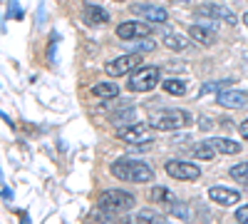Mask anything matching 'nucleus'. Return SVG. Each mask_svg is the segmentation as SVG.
<instances>
[{
  "mask_svg": "<svg viewBox=\"0 0 248 224\" xmlns=\"http://www.w3.org/2000/svg\"><path fill=\"white\" fill-rule=\"evenodd\" d=\"M109 172L122 179V182H132V185H147V182L154 179V170L147 165V162H139V159H129V157H122L117 162H112Z\"/></svg>",
  "mask_w": 248,
  "mask_h": 224,
  "instance_id": "1",
  "label": "nucleus"
},
{
  "mask_svg": "<svg viewBox=\"0 0 248 224\" xmlns=\"http://www.w3.org/2000/svg\"><path fill=\"white\" fill-rule=\"evenodd\" d=\"M149 125L154 130L161 132H174V130H184L191 125V115L186 110H161V112H152L149 115Z\"/></svg>",
  "mask_w": 248,
  "mask_h": 224,
  "instance_id": "2",
  "label": "nucleus"
},
{
  "mask_svg": "<svg viewBox=\"0 0 248 224\" xmlns=\"http://www.w3.org/2000/svg\"><path fill=\"white\" fill-rule=\"evenodd\" d=\"M134 194L124 192V190H107L102 192L97 199V209L99 212H107V214H124L134 207Z\"/></svg>",
  "mask_w": 248,
  "mask_h": 224,
  "instance_id": "3",
  "label": "nucleus"
},
{
  "mask_svg": "<svg viewBox=\"0 0 248 224\" xmlns=\"http://www.w3.org/2000/svg\"><path fill=\"white\" fill-rule=\"evenodd\" d=\"M127 85L132 92H152L159 85V68H139L129 75Z\"/></svg>",
  "mask_w": 248,
  "mask_h": 224,
  "instance_id": "4",
  "label": "nucleus"
},
{
  "mask_svg": "<svg viewBox=\"0 0 248 224\" xmlns=\"http://www.w3.org/2000/svg\"><path fill=\"white\" fill-rule=\"evenodd\" d=\"M117 137L122 142H129V145H147V142H152V125L134 122V125H127V127L117 130Z\"/></svg>",
  "mask_w": 248,
  "mask_h": 224,
  "instance_id": "5",
  "label": "nucleus"
},
{
  "mask_svg": "<svg viewBox=\"0 0 248 224\" xmlns=\"http://www.w3.org/2000/svg\"><path fill=\"white\" fill-rule=\"evenodd\" d=\"M164 170H167L169 177H174L179 182H196L201 177V170L196 165H191V162H184V159H169L164 165Z\"/></svg>",
  "mask_w": 248,
  "mask_h": 224,
  "instance_id": "6",
  "label": "nucleus"
},
{
  "mask_svg": "<svg viewBox=\"0 0 248 224\" xmlns=\"http://www.w3.org/2000/svg\"><path fill=\"white\" fill-rule=\"evenodd\" d=\"M139 65H141V55H139V52L122 55V57L112 60V63L107 65V75H112V77H122V75H127V72H134Z\"/></svg>",
  "mask_w": 248,
  "mask_h": 224,
  "instance_id": "7",
  "label": "nucleus"
},
{
  "mask_svg": "<svg viewBox=\"0 0 248 224\" xmlns=\"http://www.w3.org/2000/svg\"><path fill=\"white\" fill-rule=\"evenodd\" d=\"M218 105L229 110H243L248 107V92L243 90H223L218 92Z\"/></svg>",
  "mask_w": 248,
  "mask_h": 224,
  "instance_id": "8",
  "label": "nucleus"
},
{
  "mask_svg": "<svg viewBox=\"0 0 248 224\" xmlns=\"http://www.w3.org/2000/svg\"><path fill=\"white\" fill-rule=\"evenodd\" d=\"M119 40H137V37H152V28L144 23H122L117 28Z\"/></svg>",
  "mask_w": 248,
  "mask_h": 224,
  "instance_id": "9",
  "label": "nucleus"
},
{
  "mask_svg": "<svg viewBox=\"0 0 248 224\" xmlns=\"http://www.w3.org/2000/svg\"><path fill=\"white\" fill-rule=\"evenodd\" d=\"M196 15H209V17H218L223 20V23H229V25H236V15L229 10V8H223V5H216V3H209V5H201L196 8Z\"/></svg>",
  "mask_w": 248,
  "mask_h": 224,
  "instance_id": "10",
  "label": "nucleus"
},
{
  "mask_svg": "<svg viewBox=\"0 0 248 224\" xmlns=\"http://www.w3.org/2000/svg\"><path fill=\"white\" fill-rule=\"evenodd\" d=\"M209 197H211L214 202H218V205H223V207H231V205H238L241 192L229 190V187H211V190H209Z\"/></svg>",
  "mask_w": 248,
  "mask_h": 224,
  "instance_id": "11",
  "label": "nucleus"
},
{
  "mask_svg": "<svg viewBox=\"0 0 248 224\" xmlns=\"http://www.w3.org/2000/svg\"><path fill=\"white\" fill-rule=\"evenodd\" d=\"M134 13L141 15L144 20H149V23H167L169 17V13L159 5H134Z\"/></svg>",
  "mask_w": 248,
  "mask_h": 224,
  "instance_id": "12",
  "label": "nucleus"
},
{
  "mask_svg": "<svg viewBox=\"0 0 248 224\" xmlns=\"http://www.w3.org/2000/svg\"><path fill=\"white\" fill-rule=\"evenodd\" d=\"M209 142V147L216 152V155H238L241 152V145L233 139H226V137H211V139H206Z\"/></svg>",
  "mask_w": 248,
  "mask_h": 224,
  "instance_id": "13",
  "label": "nucleus"
},
{
  "mask_svg": "<svg viewBox=\"0 0 248 224\" xmlns=\"http://www.w3.org/2000/svg\"><path fill=\"white\" fill-rule=\"evenodd\" d=\"M189 37L196 40L199 45H206V48L216 43V37L209 33V28H203V25H191V28H189Z\"/></svg>",
  "mask_w": 248,
  "mask_h": 224,
  "instance_id": "14",
  "label": "nucleus"
},
{
  "mask_svg": "<svg viewBox=\"0 0 248 224\" xmlns=\"http://www.w3.org/2000/svg\"><path fill=\"white\" fill-rule=\"evenodd\" d=\"M85 20L90 25H105V23H109V13L97 8V5H87L85 8Z\"/></svg>",
  "mask_w": 248,
  "mask_h": 224,
  "instance_id": "15",
  "label": "nucleus"
},
{
  "mask_svg": "<svg viewBox=\"0 0 248 224\" xmlns=\"http://www.w3.org/2000/svg\"><path fill=\"white\" fill-rule=\"evenodd\" d=\"M164 45H167L169 50H174V52H181V50L189 48V40L176 35V33H164Z\"/></svg>",
  "mask_w": 248,
  "mask_h": 224,
  "instance_id": "16",
  "label": "nucleus"
},
{
  "mask_svg": "<svg viewBox=\"0 0 248 224\" xmlns=\"http://www.w3.org/2000/svg\"><path fill=\"white\" fill-rule=\"evenodd\" d=\"M92 95L94 97H102V100H112V97L119 95V87L114 83H99V85L92 87Z\"/></svg>",
  "mask_w": 248,
  "mask_h": 224,
  "instance_id": "17",
  "label": "nucleus"
},
{
  "mask_svg": "<svg viewBox=\"0 0 248 224\" xmlns=\"http://www.w3.org/2000/svg\"><path fill=\"white\" fill-rule=\"evenodd\" d=\"M161 214L159 212H152V209H144L134 217V224H161Z\"/></svg>",
  "mask_w": 248,
  "mask_h": 224,
  "instance_id": "18",
  "label": "nucleus"
},
{
  "mask_svg": "<svg viewBox=\"0 0 248 224\" xmlns=\"http://www.w3.org/2000/svg\"><path fill=\"white\" fill-rule=\"evenodd\" d=\"M149 197H152V202H164V205H174V194H171V190H167V187H154Z\"/></svg>",
  "mask_w": 248,
  "mask_h": 224,
  "instance_id": "19",
  "label": "nucleus"
},
{
  "mask_svg": "<svg viewBox=\"0 0 248 224\" xmlns=\"http://www.w3.org/2000/svg\"><path fill=\"white\" fill-rule=\"evenodd\" d=\"M134 120H137V112L134 110H127V112H122V115H114L112 117V125H117V130H122V127H127V125H134Z\"/></svg>",
  "mask_w": 248,
  "mask_h": 224,
  "instance_id": "20",
  "label": "nucleus"
},
{
  "mask_svg": "<svg viewBox=\"0 0 248 224\" xmlns=\"http://www.w3.org/2000/svg\"><path fill=\"white\" fill-rule=\"evenodd\" d=\"M229 174H231L236 182H241V185H248V162H241V165H233V167L229 170Z\"/></svg>",
  "mask_w": 248,
  "mask_h": 224,
  "instance_id": "21",
  "label": "nucleus"
},
{
  "mask_svg": "<svg viewBox=\"0 0 248 224\" xmlns=\"http://www.w3.org/2000/svg\"><path fill=\"white\" fill-rule=\"evenodd\" d=\"M164 92L181 97V95H186V83H181V80H167V83H164Z\"/></svg>",
  "mask_w": 248,
  "mask_h": 224,
  "instance_id": "22",
  "label": "nucleus"
},
{
  "mask_svg": "<svg viewBox=\"0 0 248 224\" xmlns=\"http://www.w3.org/2000/svg\"><path fill=\"white\" fill-rule=\"evenodd\" d=\"M216 152L209 147V142H201V145H194L191 147V157H196V159H211Z\"/></svg>",
  "mask_w": 248,
  "mask_h": 224,
  "instance_id": "23",
  "label": "nucleus"
},
{
  "mask_svg": "<svg viewBox=\"0 0 248 224\" xmlns=\"http://www.w3.org/2000/svg\"><path fill=\"white\" fill-rule=\"evenodd\" d=\"M169 209H171V214H174V217H179V219H184V222H189V219H191V207H189V205L174 202V205H171Z\"/></svg>",
  "mask_w": 248,
  "mask_h": 224,
  "instance_id": "24",
  "label": "nucleus"
},
{
  "mask_svg": "<svg viewBox=\"0 0 248 224\" xmlns=\"http://www.w3.org/2000/svg\"><path fill=\"white\" fill-rule=\"evenodd\" d=\"M216 90H229V80H218V83H206L201 87V92H216Z\"/></svg>",
  "mask_w": 248,
  "mask_h": 224,
  "instance_id": "25",
  "label": "nucleus"
},
{
  "mask_svg": "<svg viewBox=\"0 0 248 224\" xmlns=\"http://www.w3.org/2000/svg\"><path fill=\"white\" fill-rule=\"evenodd\" d=\"M8 13L15 17V20H23L25 17V13H23V8L17 5V0H8Z\"/></svg>",
  "mask_w": 248,
  "mask_h": 224,
  "instance_id": "26",
  "label": "nucleus"
},
{
  "mask_svg": "<svg viewBox=\"0 0 248 224\" xmlns=\"http://www.w3.org/2000/svg\"><path fill=\"white\" fill-rule=\"evenodd\" d=\"M236 222L238 224H248V205H243V207L236 209Z\"/></svg>",
  "mask_w": 248,
  "mask_h": 224,
  "instance_id": "27",
  "label": "nucleus"
},
{
  "mask_svg": "<svg viewBox=\"0 0 248 224\" xmlns=\"http://www.w3.org/2000/svg\"><path fill=\"white\" fill-rule=\"evenodd\" d=\"M139 50H154V40H152V37H144L141 43L137 45V52H139Z\"/></svg>",
  "mask_w": 248,
  "mask_h": 224,
  "instance_id": "28",
  "label": "nucleus"
},
{
  "mask_svg": "<svg viewBox=\"0 0 248 224\" xmlns=\"http://www.w3.org/2000/svg\"><path fill=\"white\" fill-rule=\"evenodd\" d=\"M3 199H5V202H10V199H13V190H10L8 185H3Z\"/></svg>",
  "mask_w": 248,
  "mask_h": 224,
  "instance_id": "29",
  "label": "nucleus"
},
{
  "mask_svg": "<svg viewBox=\"0 0 248 224\" xmlns=\"http://www.w3.org/2000/svg\"><path fill=\"white\" fill-rule=\"evenodd\" d=\"M241 137H246V139H248V120H246V122H241Z\"/></svg>",
  "mask_w": 248,
  "mask_h": 224,
  "instance_id": "30",
  "label": "nucleus"
},
{
  "mask_svg": "<svg viewBox=\"0 0 248 224\" xmlns=\"http://www.w3.org/2000/svg\"><path fill=\"white\" fill-rule=\"evenodd\" d=\"M43 20H45V5H40V15H37V23L43 25Z\"/></svg>",
  "mask_w": 248,
  "mask_h": 224,
  "instance_id": "31",
  "label": "nucleus"
},
{
  "mask_svg": "<svg viewBox=\"0 0 248 224\" xmlns=\"http://www.w3.org/2000/svg\"><path fill=\"white\" fill-rule=\"evenodd\" d=\"M171 3H179V5H189V3H194V0H171Z\"/></svg>",
  "mask_w": 248,
  "mask_h": 224,
  "instance_id": "32",
  "label": "nucleus"
},
{
  "mask_svg": "<svg viewBox=\"0 0 248 224\" xmlns=\"http://www.w3.org/2000/svg\"><path fill=\"white\" fill-rule=\"evenodd\" d=\"M20 222H23V224H30V222H28V217H25V214H23V217H20Z\"/></svg>",
  "mask_w": 248,
  "mask_h": 224,
  "instance_id": "33",
  "label": "nucleus"
},
{
  "mask_svg": "<svg viewBox=\"0 0 248 224\" xmlns=\"http://www.w3.org/2000/svg\"><path fill=\"white\" fill-rule=\"evenodd\" d=\"M243 23H246V28H248V13L243 15Z\"/></svg>",
  "mask_w": 248,
  "mask_h": 224,
  "instance_id": "34",
  "label": "nucleus"
},
{
  "mask_svg": "<svg viewBox=\"0 0 248 224\" xmlns=\"http://www.w3.org/2000/svg\"><path fill=\"white\" fill-rule=\"evenodd\" d=\"M117 3H124V0H117Z\"/></svg>",
  "mask_w": 248,
  "mask_h": 224,
  "instance_id": "35",
  "label": "nucleus"
},
{
  "mask_svg": "<svg viewBox=\"0 0 248 224\" xmlns=\"http://www.w3.org/2000/svg\"><path fill=\"white\" fill-rule=\"evenodd\" d=\"M161 224H169V222H161Z\"/></svg>",
  "mask_w": 248,
  "mask_h": 224,
  "instance_id": "36",
  "label": "nucleus"
}]
</instances>
